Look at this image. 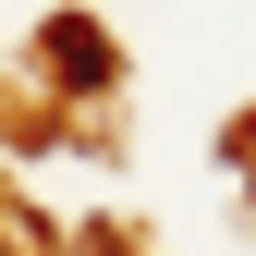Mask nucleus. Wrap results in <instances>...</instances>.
<instances>
[{
  "mask_svg": "<svg viewBox=\"0 0 256 256\" xmlns=\"http://www.w3.org/2000/svg\"><path fill=\"white\" fill-rule=\"evenodd\" d=\"M49 61H61V74H110V49L86 37V24H49Z\"/></svg>",
  "mask_w": 256,
  "mask_h": 256,
  "instance_id": "f257e3e1",
  "label": "nucleus"
}]
</instances>
